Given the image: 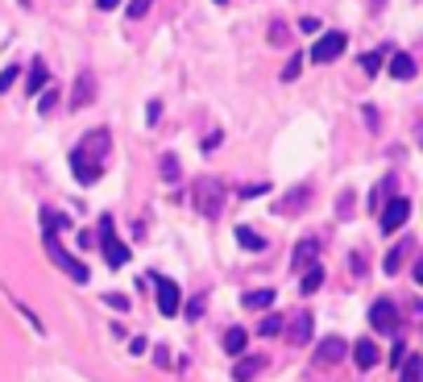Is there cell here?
<instances>
[{
	"mask_svg": "<svg viewBox=\"0 0 423 382\" xmlns=\"http://www.w3.org/2000/svg\"><path fill=\"white\" fill-rule=\"evenodd\" d=\"M158 117H162V104H158V100H154V104H149V108H145V121H158Z\"/></svg>",
	"mask_w": 423,
	"mask_h": 382,
	"instance_id": "74e56055",
	"label": "cell"
},
{
	"mask_svg": "<svg viewBox=\"0 0 423 382\" xmlns=\"http://www.w3.org/2000/svg\"><path fill=\"white\" fill-rule=\"evenodd\" d=\"M419 370H423V357L411 353V357L403 362V382H419Z\"/></svg>",
	"mask_w": 423,
	"mask_h": 382,
	"instance_id": "484cf974",
	"label": "cell"
},
{
	"mask_svg": "<svg viewBox=\"0 0 423 382\" xmlns=\"http://www.w3.org/2000/svg\"><path fill=\"white\" fill-rule=\"evenodd\" d=\"M100 249H104V262H108L112 270H121V266L129 262V245L116 237V225H112V216H100Z\"/></svg>",
	"mask_w": 423,
	"mask_h": 382,
	"instance_id": "7a4b0ae2",
	"label": "cell"
},
{
	"mask_svg": "<svg viewBox=\"0 0 423 382\" xmlns=\"http://www.w3.org/2000/svg\"><path fill=\"white\" fill-rule=\"evenodd\" d=\"M54 108H58V92H46V96H42V104H38V112H42V117H50Z\"/></svg>",
	"mask_w": 423,
	"mask_h": 382,
	"instance_id": "4dcf8cb0",
	"label": "cell"
},
{
	"mask_svg": "<svg viewBox=\"0 0 423 382\" xmlns=\"http://www.w3.org/2000/svg\"><path fill=\"white\" fill-rule=\"evenodd\" d=\"M407 216H411V199L394 195V199L382 208V233H398V229L407 225Z\"/></svg>",
	"mask_w": 423,
	"mask_h": 382,
	"instance_id": "277c9868",
	"label": "cell"
},
{
	"mask_svg": "<svg viewBox=\"0 0 423 382\" xmlns=\"http://www.w3.org/2000/svg\"><path fill=\"white\" fill-rule=\"evenodd\" d=\"M216 4H224V0H216Z\"/></svg>",
	"mask_w": 423,
	"mask_h": 382,
	"instance_id": "60d3db41",
	"label": "cell"
},
{
	"mask_svg": "<svg viewBox=\"0 0 423 382\" xmlns=\"http://www.w3.org/2000/svg\"><path fill=\"white\" fill-rule=\"evenodd\" d=\"M370 324H374V333H394L398 329V308L390 299H377L370 308Z\"/></svg>",
	"mask_w": 423,
	"mask_h": 382,
	"instance_id": "5b68a950",
	"label": "cell"
},
{
	"mask_svg": "<svg viewBox=\"0 0 423 382\" xmlns=\"http://www.w3.org/2000/svg\"><path fill=\"white\" fill-rule=\"evenodd\" d=\"M299 29H303V34H320V21H316V17H303Z\"/></svg>",
	"mask_w": 423,
	"mask_h": 382,
	"instance_id": "d590c367",
	"label": "cell"
},
{
	"mask_svg": "<svg viewBox=\"0 0 423 382\" xmlns=\"http://www.w3.org/2000/svg\"><path fill=\"white\" fill-rule=\"evenodd\" d=\"M191 204H195L208 220H216V216L224 212V187H220L216 179H195V183H191Z\"/></svg>",
	"mask_w": 423,
	"mask_h": 382,
	"instance_id": "6da1fadb",
	"label": "cell"
},
{
	"mask_svg": "<svg viewBox=\"0 0 423 382\" xmlns=\"http://www.w3.org/2000/svg\"><path fill=\"white\" fill-rule=\"evenodd\" d=\"M270 42H274V46L286 42V25H282V21H270Z\"/></svg>",
	"mask_w": 423,
	"mask_h": 382,
	"instance_id": "d6a6232c",
	"label": "cell"
},
{
	"mask_svg": "<svg viewBox=\"0 0 423 382\" xmlns=\"http://www.w3.org/2000/svg\"><path fill=\"white\" fill-rule=\"evenodd\" d=\"M415 71H419V67H415L411 54H390V75H394V79H415Z\"/></svg>",
	"mask_w": 423,
	"mask_h": 382,
	"instance_id": "2e32d148",
	"label": "cell"
},
{
	"mask_svg": "<svg viewBox=\"0 0 423 382\" xmlns=\"http://www.w3.org/2000/svg\"><path fill=\"white\" fill-rule=\"evenodd\" d=\"M42 88H46V67L34 62V67H29V84H25V92L34 96V92H42Z\"/></svg>",
	"mask_w": 423,
	"mask_h": 382,
	"instance_id": "cb8c5ba5",
	"label": "cell"
},
{
	"mask_svg": "<svg viewBox=\"0 0 423 382\" xmlns=\"http://www.w3.org/2000/svg\"><path fill=\"white\" fill-rule=\"evenodd\" d=\"M158 171H162V179H166V183H175V179H179V158H175V154H162Z\"/></svg>",
	"mask_w": 423,
	"mask_h": 382,
	"instance_id": "d4e9b609",
	"label": "cell"
},
{
	"mask_svg": "<svg viewBox=\"0 0 423 382\" xmlns=\"http://www.w3.org/2000/svg\"><path fill=\"white\" fill-rule=\"evenodd\" d=\"M245 341H249V336H245V329H229V333H224V353L241 357V353H245Z\"/></svg>",
	"mask_w": 423,
	"mask_h": 382,
	"instance_id": "603a6c76",
	"label": "cell"
},
{
	"mask_svg": "<svg viewBox=\"0 0 423 382\" xmlns=\"http://www.w3.org/2000/svg\"><path fill=\"white\" fill-rule=\"evenodd\" d=\"M344 46H349L344 34H324V38L316 42V50H311V58H316V62H332V58L344 54Z\"/></svg>",
	"mask_w": 423,
	"mask_h": 382,
	"instance_id": "9c48e42d",
	"label": "cell"
},
{
	"mask_svg": "<svg viewBox=\"0 0 423 382\" xmlns=\"http://www.w3.org/2000/svg\"><path fill=\"white\" fill-rule=\"evenodd\" d=\"M154 295H158V312L162 316H179V286L170 279H154Z\"/></svg>",
	"mask_w": 423,
	"mask_h": 382,
	"instance_id": "8992f818",
	"label": "cell"
},
{
	"mask_svg": "<svg viewBox=\"0 0 423 382\" xmlns=\"http://www.w3.org/2000/svg\"><path fill=\"white\" fill-rule=\"evenodd\" d=\"M257 333H262V336H278V333H282V320H278V316H266Z\"/></svg>",
	"mask_w": 423,
	"mask_h": 382,
	"instance_id": "f546056e",
	"label": "cell"
},
{
	"mask_svg": "<svg viewBox=\"0 0 423 382\" xmlns=\"http://www.w3.org/2000/svg\"><path fill=\"white\" fill-rule=\"evenodd\" d=\"M46 253H50V262H54V266L71 279V283H88V266H83L75 253H67V249H62L54 237H46Z\"/></svg>",
	"mask_w": 423,
	"mask_h": 382,
	"instance_id": "3957f363",
	"label": "cell"
},
{
	"mask_svg": "<svg viewBox=\"0 0 423 382\" xmlns=\"http://www.w3.org/2000/svg\"><path fill=\"white\" fill-rule=\"evenodd\" d=\"M311 341V312H299L290 320V345H307Z\"/></svg>",
	"mask_w": 423,
	"mask_h": 382,
	"instance_id": "5bb4252c",
	"label": "cell"
},
{
	"mask_svg": "<svg viewBox=\"0 0 423 382\" xmlns=\"http://www.w3.org/2000/svg\"><path fill=\"white\" fill-rule=\"evenodd\" d=\"M92 162H104L108 158V150H112V138H108V129H92L88 138H83V145H79Z\"/></svg>",
	"mask_w": 423,
	"mask_h": 382,
	"instance_id": "30bf717a",
	"label": "cell"
},
{
	"mask_svg": "<svg viewBox=\"0 0 423 382\" xmlns=\"http://www.w3.org/2000/svg\"><path fill=\"white\" fill-rule=\"evenodd\" d=\"M236 245L249 249V253H262V249H266V237L253 233V229H245V225H236Z\"/></svg>",
	"mask_w": 423,
	"mask_h": 382,
	"instance_id": "e0dca14e",
	"label": "cell"
},
{
	"mask_svg": "<svg viewBox=\"0 0 423 382\" xmlns=\"http://www.w3.org/2000/svg\"><path fill=\"white\" fill-rule=\"evenodd\" d=\"M307 199H311V187H295V195L278 199V212H303V208H307Z\"/></svg>",
	"mask_w": 423,
	"mask_h": 382,
	"instance_id": "d6986e66",
	"label": "cell"
},
{
	"mask_svg": "<svg viewBox=\"0 0 423 382\" xmlns=\"http://www.w3.org/2000/svg\"><path fill=\"white\" fill-rule=\"evenodd\" d=\"M316 258H320V241L303 237L299 245H295V253H290V270H311V266H316Z\"/></svg>",
	"mask_w": 423,
	"mask_h": 382,
	"instance_id": "ba28073f",
	"label": "cell"
},
{
	"mask_svg": "<svg viewBox=\"0 0 423 382\" xmlns=\"http://www.w3.org/2000/svg\"><path fill=\"white\" fill-rule=\"evenodd\" d=\"M71 171H75V179H79L83 187H92L95 179H100V162H92L83 150H75V154H71Z\"/></svg>",
	"mask_w": 423,
	"mask_h": 382,
	"instance_id": "8fae6325",
	"label": "cell"
},
{
	"mask_svg": "<svg viewBox=\"0 0 423 382\" xmlns=\"http://www.w3.org/2000/svg\"><path fill=\"white\" fill-rule=\"evenodd\" d=\"M344 353H349V345L340 336H324L316 345V366H336V362H344Z\"/></svg>",
	"mask_w": 423,
	"mask_h": 382,
	"instance_id": "52a82bcc",
	"label": "cell"
},
{
	"mask_svg": "<svg viewBox=\"0 0 423 382\" xmlns=\"http://www.w3.org/2000/svg\"><path fill=\"white\" fill-rule=\"evenodd\" d=\"M21 4H29V0H21Z\"/></svg>",
	"mask_w": 423,
	"mask_h": 382,
	"instance_id": "ab89813d",
	"label": "cell"
},
{
	"mask_svg": "<svg viewBox=\"0 0 423 382\" xmlns=\"http://www.w3.org/2000/svg\"><path fill=\"white\" fill-rule=\"evenodd\" d=\"M353 362H357L361 370H374L377 366V345L374 341H357V345H353Z\"/></svg>",
	"mask_w": 423,
	"mask_h": 382,
	"instance_id": "9a60e30c",
	"label": "cell"
},
{
	"mask_svg": "<svg viewBox=\"0 0 423 382\" xmlns=\"http://www.w3.org/2000/svg\"><path fill=\"white\" fill-rule=\"evenodd\" d=\"M411 249H415V245H411V241H398V245H394V249H390V253H386V258H382V270H386V275H398V270H403V262H407V253H411Z\"/></svg>",
	"mask_w": 423,
	"mask_h": 382,
	"instance_id": "7c38bea8",
	"label": "cell"
},
{
	"mask_svg": "<svg viewBox=\"0 0 423 382\" xmlns=\"http://www.w3.org/2000/svg\"><path fill=\"white\" fill-rule=\"evenodd\" d=\"M92 96H95V79L88 75V71H79V79H75V92H71V108H83Z\"/></svg>",
	"mask_w": 423,
	"mask_h": 382,
	"instance_id": "4fadbf2b",
	"label": "cell"
},
{
	"mask_svg": "<svg viewBox=\"0 0 423 382\" xmlns=\"http://www.w3.org/2000/svg\"><path fill=\"white\" fill-rule=\"evenodd\" d=\"M67 225H71V220H67L62 212H54V208H42V233H46V237H54V233H62Z\"/></svg>",
	"mask_w": 423,
	"mask_h": 382,
	"instance_id": "ffe728a7",
	"label": "cell"
},
{
	"mask_svg": "<svg viewBox=\"0 0 423 382\" xmlns=\"http://www.w3.org/2000/svg\"><path fill=\"white\" fill-rule=\"evenodd\" d=\"M299 71H303V58H299V54H290V62H286V67H282V79H286V84H290V79H295V75H299Z\"/></svg>",
	"mask_w": 423,
	"mask_h": 382,
	"instance_id": "83f0119b",
	"label": "cell"
},
{
	"mask_svg": "<svg viewBox=\"0 0 423 382\" xmlns=\"http://www.w3.org/2000/svg\"><path fill=\"white\" fill-rule=\"evenodd\" d=\"M241 303H245L249 312H257V308H270V303H274V291H270V286H257V291H249Z\"/></svg>",
	"mask_w": 423,
	"mask_h": 382,
	"instance_id": "44dd1931",
	"label": "cell"
},
{
	"mask_svg": "<svg viewBox=\"0 0 423 382\" xmlns=\"http://www.w3.org/2000/svg\"><path fill=\"white\" fill-rule=\"evenodd\" d=\"M104 303H108V308H116V312H129V299H125V295H116V291H112V295H104Z\"/></svg>",
	"mask_w": 423,
	"mask_h": 382,
	"instance_id": "1f68e13d",
	"label": "cell"
},
{
	"mask_svg": "<svg viewBox=\"0 0 423 382\" xmlns=\"http://www.w3.org/2000/svg\"><path fill=\"white\" fill-rule=\"evenodd\" d=\"M17 75H21V67H4V71H0V92H8V88L17 84Z\"/></svg>",
	"mask_w": 423,
	"mask_h": 382,
	"instance_id": "f1b7e54d",
	"label": "cell"
},
{
	"mask_svg": "<svg viewBox=\"0 0 423 382\" xmlns=\"http://www.w3.org/2000/svg\"><path fill=\"white\" fill-rule=\"evenodd\" d=\"M149 4H154V0H129V8H125V13H129V21H141V17L149 13Z\"/></svg>",
	"mask_w": 423,
	"mask_h": 382,
	"instance_id": "4316f807",
	"label": "cell"
},
{
	"mask_svg": "<svg viewBox=\"0 0 423 382\" xmlns=\"http://www.w3.org/2000/svg\"><path fill=\"white\" fill-rule=\"evenodd\" d=\"M116 4H121V0H100V8H116Z\"/></svg>",
	"mask_w": 423,
	"mask_h": 382,
	"instance_id": "f35d334b",
	"label": "cell"
},
{
	"mask_svg": "<svg viewBox=\"0 0 423 382\" xmlns=\"http://www.w3.org/2000/svg\"><path fill=\"white\" fill-rule=\"evenodd\" d=\"M349 266H353V275H357V279L365 275V258H361V253H353V258H349Z\"/></svg>",
	"mask_w": 423,
	"mask_h": 382,
	"instance_id": "8d00e7d4",
	"label": "cell"
},
{
	"mask_svg": "<svg viewBox=\"0 0 423 382\" xmlns=\"http://www.w3.org/2000/svg\"><path fill=\"white\" fill-rule=\"evenodd\" d=\"M320 286H324V266L316 262L311 270H303V295H316Z\"/></svg>",
	"mask_w": 423,
	"mask_h": 382,
	"instance_id": "7402d4cb",
	"label": "cell"
},
{
	"mask_svg": "<svg viewBox=\"0 0 423 382\" xmlns=\"http://www.w3.org/2000/svg\"><path fill=\"white\" fill-rule=\"evenodd\" d=\"M266 191H270V183H253V187H241V195L253 199V195H266Z\"/></svg>",
	"mask_w": 423,
	"mask_h": 382,
	"instance_id": "836d02e7",
	"label": "cell"
},
{
	"mask_svg": "<svg viewBox=\"0 0 423 382\" xmlns=\"http://www.w3.org/2000/svg\"><path fill=\"white\" fill-rule=\"evenodd\" d=\"M361 67H365V71L374 75L377 67H382V54H365V58H361Z\"/></svg>",
	"mask_w": 423,
	"mask_h": 382,
	"instance_id": "e575fe53",
	"label": "cell"
},
{
	"mask_svg": "<svg viewBox=\"0 0 423 382\" xmlns=\"http://www.w3.org/2000/svg\"><path fill=\"white\" fill-rule=\"evenodd\" d=\"M262 366H266L262 357H241V362H236V370H233V378H236V382H253Z\"/></svg>",
	"mask_w": 423,
	"mask_h": 382,
	"instance_id": "ac0fdd59",
	"label": "cell"
}]
</instances>
